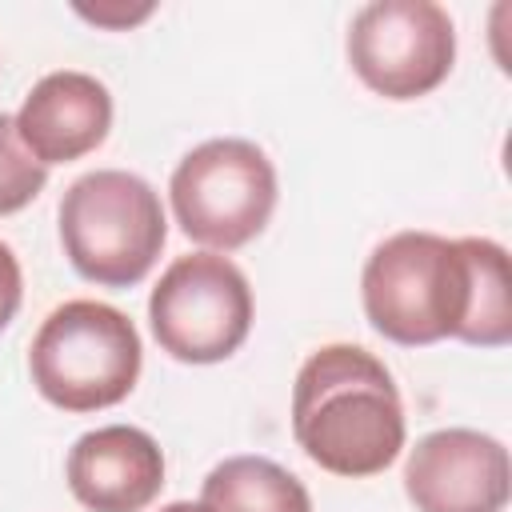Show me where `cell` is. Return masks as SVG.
Listing matches in <instances>:
<instances>
[{"label":"cell","mask_w":512,"mask_h":512,"mask_svg":"<svg viewBox=\"0 0 512 512\" xmlns=\"http://www.w3.org/2000/svg\"><path fill=\"white\" fill-rule=\"evenodd\" d=\"M292 436L332 476H380L408 436L404 400L384 360L360 344L316 348L292 384Z\"/></svg>","instance_id":"1"},{"label":"cell","mask_w":512,"mask_h":512,"mask_svg":"<svg viewBox=\"0 0 512 512\" xmlns=\"http://www.w3.org/2000/svg\"><path fill=\"white\" fill-rule=\"evenodd\" d=\"M360 300L368 324L400 348L464 340L476 300V236L396 232L380 240L364 260Z\"/></svg>","instance_id":"2"},{"label":"cell","mask_w":512,"mask_h":512,"mask_svg":"<svg viewBox=\"0 0 512 512\" xmlns=\"http://www.w3.org/2000/svg\"><path fill=\"white\" fill-rule=\"evenodd\" d=\"M168 240L160 192L124 168H96L60 200V244L80 280L100 288L140 284Z\"/></svg>","instance_id":"3"},{"label":"cell","mask_w":512,"mask_h":512,"mask_svg":"<svg viewBox=\"0 0 512 512\" xmlns=\"http://www.w3.org/2000/svg\"><path fill=\"white\" fill-rule=\"evenodd\" d=\"M140 368L136 324L100 300H64L40 320L28 348L32 384L60 412H100L128 400Z\"/></svg>","instance_id":"4"},{"label":"cell","mask_w":512,"mask_h":512,"mask_svg":"<svg viewBox=\"0 0 512 512\" xmlns=\"http://www.w3.org/2000/svg\"><path fill=\"white\" fill-rule=\"evenodd\" d=\"M168 200L188 240L204 244V252H236L276 212V168L252 140H204L172 168Z\"/></svg>","instance_id":"5"},{"label":"cell","mask_w":512,"mask_h":512,"mask_svg":"<svg viewBox=\"0 0 512 512\" xmlns=\"http://www.w3.org/2000/svg\"><path fill=\"white\" fill-rule=\"evenodd\" d=\"M148 324L156 344L180 364H220L248 340L252 288L224 252L176 256L152 296Z\"/></svg>","instance_id":"6"},{"label":"cell","mask_w":512,"mask_h":512,"mask_svg":"<svg viewBox=\"0 0 512 512\" xmlns=\"http://www.w3.org/2000/svg\"><path fill=\"white\" fill-rule=\"evenodd\" d=\"M356 80L384 100H420L436 92L456 64L452 16L432 0H372L344 40Z\"/></svg>","instance_id":"7"},{"label":"cell","mask_w":512,"mask_h":512,"mask_svg":"<svg viewBox=\"0 0 512 512\" xmlns=\"http://www.w3.org/2000/svg\"><path fill=\"white\" fill-rule=\"evenodd\" d=\"M508 492V448L476 428H436L404 460V496L416 512H504Z\"/></svg>","instance_id":"8"},{"label":"cell","mask_w":512,"mask_h":512,"mask_svg":"<svg viewBox=\"0 0 512 512\" xmlns=\"http://www.w3.org/2000/svg\"><path fill=\"white\" fill-rule=\"evenodd\" d=\"M64 480L88 512H144L164 488V452L144 428L104 424L68 448Z\"/></svg>","instance_id":"9"},{"label":"cell","mask_w":512,"mask_h":512,"mask_svg":"<svg viewBox=\"0 0 512 512\" xmlns=\"http://www.w3.org/2000/svg\"><path fill=\"white\" fill-rule=\"evenodd\" d=\"M12 120L24 148L44 168L72 164L104 144L112 128V92L88 72L60 68L32 84Z\"/></svg>","instance_id":"10"},{"label":"cell","mask_w":512,"mask_h":512,"mask_svg":"<svg viewBox=\"0 0 512 512\" xmlns=\"http://www.w3.org/2000/svg\"><path fill=\"white\" fill-rule=\"evenodd\" d=\"M200 504L208 512H312L304 480L268 456L220 460L200 484Z\"/></svg>","instance_id":"11"},{"label":"cell","mask_w":512,"mask_h":512,"mask_svg":"<svg viewBox=\"0 0 512 512\" xmlns=\"http://www.w3.org/2000/svg\"><path fill=\"white\" fill-rule=\"evenodd\" d=\"M512 340V276L504 244L480 236L476 240V304L464 332L472 348H504Z\"/></svg>","instance_id":"12"},{"label":"cell","mask_w":512,"mask_h":512,"mask_svg":"<svg viewBox=\"0 0 512 512\" xmlns=\"http://www.w3.org/2000/svg\"><path fill=\"white\" fill-rule=\"evenodd\" d=\"M48 184V168L24 148L16 120L0 112V216L28 208Z\"/></svg>","instance_id":"13"},{"label":"cell","mask_w":512,"mask_h":512,"mask_svg":"<svg viewBox=\"0 0 512 512\" xmlns=\"http://www.w3.org/2000/svg\"><path fill=\"white\" fill-rule=\"evenodd\" d=\"M20 300H24V272H20L16 252L0 240V332L16 320Z\"/></svg>","instance_id":"14"},{"label":"cell","mask_w":512,"mask_h":512,"mask_svg":"<svg viewBox=\"0 0 512 512\" xmlns=\"http://www.w3.org/2000/svg\"><path fill=\"white\" fill-rule=\"evenodd\" d=\"M156 8L152 4H76V16H84L88 24H96V28H132V24H140V20H148Z\"/></svg>","instance_id":"15"},{"label":"cell","mask_w":512,"mask_h":512,"mask_svg":"<svg viewBox=\"0 0 512 512\" xmlns=\"http://www.w3.org/2000/svg\"><path fill=\"white\" fill-rule=\"evenodd\" d=\"M160 512H208V508H204L200 500H196V504H192V500H172V504H164Z\"/></svg>","instance_id":"16"}]
</instances>
